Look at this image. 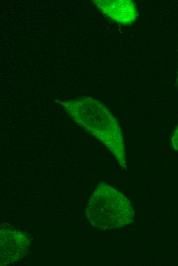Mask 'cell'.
I'll use <instances>...</instances> for the list:
<instances>
[{
    "mask_svg": "<svg viewBox=\"0 0 178 266\" xmlns=\"http://www.w3.org/2000/svg\"><path fill=\"white\" fill-rule=\"evenodd\" d=\"M56 102L62 106L75 123L109 150L122 169L127 170L121 128L115 116L103 103L88 96Z\"/></svg>",
    "mask_w": 178,
    "mask_h": 266,
    "instance_id": "1",
    "label": "cell"
},
{
    "mask_svg": "<svg viewBox=\"0 0 178 266\" xmlns=\"http://www.w3.org/2000/svg\"><path fill=\"white\" fill-rule=\"evenodd\" d=\"M85 216L92 226L101 230L119 228L131 224L135 212L130 201L112 186L100 183L90 196Z\"/></svg>",
    "mask_w": 178,
    "mask_h": 266,
    "instance_id": "2",
    "label": "cell"
},
{
    "mask_svg": "<svg viewBox=\"0 0 178 266\" xmlns=\"http://www.w3.org/2000/svg\"><path fill=\"white\" fill-rule=\"evenodd\" d=\"M1 265L13 264L25 256L30 245V239L19 231L1 229Z\"/></svg>",
    "mask_w": 178,
    "mask_h": 266,
    "instance_id": "3",
    "label": "cell"
},
{
    "mask_svg": "<svg viewBox=\"0 0 178 266\" xmlns=\"http://www.w3.org/2000/svg\"><path fill=\"white\" fill-rule=\"evenodd\" d=\"M93 2L104 14L121 24L130 25L138 17L136 6L131 0H95Z\"/></svg>",
    "mask_w": 178,
    "mask_h": 266,
    "instance_id": "4",
    "label": "cell"
},
{
    "mask_svg": "<svg viewBox=\"0 0 178 266\" xmlns=\"http://www.w3.org/2000/svg\"><path fill=\"white\" fill-rule=\"evenodd\" d=\"M171 144L173 148L176 150H178V126L172 136Z\"/></svg>",
    "mask_w": 178,
    "mask_h": 266,
    "instance_id": "5",
    "label": "cell"
},
{
    "mask_svg": "<svg viewBox=\"0 0 178 266\" xmlns=\"http://www.w3.org/2000/svg\"><path fill=\"white\" fill-rule=\"evenodd\" d=\"M176 84L178 88V69H177V76H176Z\"/></svg>",
    "mask_w": 178,
    "mask_h": 266,
    "instance_id": "6",
    "label": "cell"
}]
</instances>
